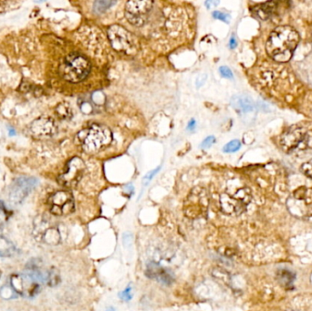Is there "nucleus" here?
<instances>
[{
	"label": "nucleus",
	"instance_id": "28",
	"mask_svg": "<svg viewBox=\"0 0 312 311\" xmlns=\"http://www.w3.org/2000/svg\"><path fill=\"white\" fill-rule=\"evenodd\" d=\"M215 143H216V138L214 137V136H209V137L205 139L203 141V143H201V148L202 149H208Z\"/></svg>",
	"mask_w": 312,
	"mask_h": 311
},
{
	"label": "nucleus",
	"instance_id": "13",
	"mask_svg": "<svg viewBox=\"0 0 312 311\" xmlns=\"http://www.w3.org/2000/svg\"><path fill=\"white\" fill-rule=\"evenodd\" d=\"M48 223L41 221L40 223L35 224L34 228V236L35 238L40 240L42 242L50 245V246H57L61 242V234L55 226L48 225Z\"/></svg>",
	"mask_w": 312,
	"mask_h": 311
},
{
	"label": "nucleus",
	"instance_id": "14",
	"mask_svg": "<svg viewBox=\"0 0 312 311\" xmlns=\"http://www.w3.org/2000/svg\"><path fill=\"white\" fill-rule=\"evenodd\" d=\"M246 206L230 193H223L220 196L221 210L226 215H239L245 210Z\"/></svg>",
	"mask_w": 312,
	"mask_h": 311
},
{
	"label": "nucleus",
	"instance_id": "9",
	"mask_svg": "<svg viewBox=\"0 0 312 311\" xmlns=\"http://www.w3.org/2000/svg\"><path fill=\"white\" fill-rule=\"evenodd\" d=\"M50 212L56 217L69 216L74 211V198L68 191H58L49 199Z\"/></svg>",
	"mask_w": 312,
	"mask_h": 311
},
{
	"label": "nucleus",
	"instance_id": "29",
	"mask_svg": "<svg viewBox=\"0 0 312 311\" xmlns=\"http://www.w3.org/2000/svg\"><path fill=\"white\" fill-rule=\"evenodd\" d=\"M160 169H161V167L155 169V170L151 171L150 173H148V174L144 176V180H143V184H144V186H147V185L150 183V181L152 180V179L154 178V176L159 172Z\"/></svg>",
	"mask_w": 312,
	"mask_h": 311
},
{
	"label": "nucleus",
	"instance_id": "23",
	"mask_svg": "<svg viewBox=\"0 0 312 311\" xmlns=\"http://www.w3.org/2000/svg\"><path fill=\"white\" fill-rule=\"evenodd\" d=\"M61 281L60 274L57 271L55 268H51L49 270V274H48V279H47V284L50 286H56Z\"/></svg>",
	"mask_w": 312,
	"mask_h": 311
},
{
	"label": "nucleus",
	"instance_id": "1",
	"mask_svg": "<svg viewBox=\"0 0 312 311\" xmlns=\"http://www.w3.org/2000/svg\"><path fill=\"white\" fill-rule=\"evenodd\" d=\"M299 40V34L294 29L287 26H281L277 28L269 36L267 51L276 62H286L291 59Z\"/></svg>",
	"mask_w": 312,
	"mask_h": 311
},
{
	"label": "nucleus",
	"instance_id": "26",
	"mask_svg": "<svg viewBox=\"0 0 312 311\" xmlns=\"http://www.w3.org/2000/svg\"><path fill=\"white\" fill-rule=\"evenodd\" d=\"M301 171L308 177L312 179V161L303 163V165L301 166Z\"/></svg>",
	"mask_w": 312,
	"mask_h": 311
},
{
	"label": "nucleus",
	"instance_id": "7",
	"mask_svg": "<svg viewBox=\"0 0 312 311\" xmlns=\"http://www.w3.org/2000/svg\"><path fill=\"white\" fill-rule=\"evenodd\" d=\"M208 194L205 189L196 187L189 193L185 203V213L188 218H198L206 214L208 208Z\"/></svg>",
	"mask_w": 312,
	"mask_h": 311
},
{
	"label": "nucleus",
	"instance_id": "25",
	"mask_svg": "<svg viewBox=\"0 0 312 311\" xmlns=\"http://www.w3.org/2000/svg\"><path fill=\"white\" fill-rule=\"evenodd\" d=\"M213 17L215 19H219V20H222L225 23H229L230 21V16L228 14H225L224 12H221V11H215L213 12Z\"/></svg>",
	"mask_w": 312,
	"mask_h": 311
},
{
	"label": "nucleus",
	"instance_id": "16",
	"mask_svg": "<svg viewBox=\"0 0 312 311\" xmlns=\"http://www.w3.org/2000/svg\"><path fill=\"white\" fill-rule=\"evenodd\" d=\"M147 270H148L147 274L150 278L156 279L162 284H171L173 281V276L171 275V273L167 270L159 267L156 263H150V265H148Z\"/></svg>",
	"mask_w": 312,
	"mask_h": 311
},
{
	"label": "nucleus",
	"instance_id": "15",
	"mask_svg": "<svg viewBox=\"0 0 312 311\" xmlns=\"http://www.w3.org/2000/svg\"><path fill=\"white\" fill-rule=\"evenodd\" d=\"M231 105L240 114H248L255 111V103L248 95H236L232 98Z\"/></svg>",
	"mask_w": 312,
	"mask_h": 311
},
{
	"label": "nucleus",
	"instance_id": "10",
	"mask_svg": "<svg viewBox=\"0 0 312 311\" xmlns=\"http://www.w3.org/2000/svg\"><path fill=\"white\" fill-rule=\"evenodd\" d=\"M85 169V164L81 158L74 157L67 163L65 172L60 175L58 182L61 186L67 188L75 187L81 180Z\"/></svg>",
	"mask_w": 312,
	"mask_h": 311
},
{
	"label": "nucleus",
	"instance_id": "35",
	"mask_svg": "<svg viewBox=\"0 0 312 311\" xmlns=\"http://www.w3.org/2000/svg\"><path fill=\"white\" fill-rule=\"evenodd\" d=\"M8 131H9V135H10V136H14V135L16 134V131H15V130L12 129V128H9Z\"/></svg>",
	"mask_w": 312,
	"mask_h": 311
},
{
	"label": "nucleus",
	"instance_id": "19",
	"mask_svg": "<svg viewBox=\"0 0 312 311\" xmlns=\"http://www.w3.org/2000/svg\"><path fill=\"white\" fill-rule=\"evenodd\" d=\"M278 280L284 286H290L293 283L295 276L293 273L287 269H281L278 272Z\"/></svg>",
	"mask_w": 312,
	"mask_h": 311
},
{
	"label": "nucleus",
	"instance_id": "17",
	"mask_svg": "<svg viewBox=\"0 0 312 311\" xmlns=\"http://www.w3.org/2000/svg\"><path fill=\"white\" fill-rule=\"evenodd\" d=\"M277 11V4L271 0L265 4L254 7V13L261 19H268L274 15Z\"/></svg>",
	"mask_w": 312,
	"mask_h": 311
},
{
	"label": "nucleus",
	"instance_id": "8",
	"mask_svg": "<svg viewBox=\"0 0 312 311\" xmlns=\"http://www.w3.org/2000/svg\"><path fill=\"white\" fill-rule=\"evenodd\" d=\"M154 6V0H127L125 16L128 21L135 26L144 25L146 16Z\"/></svg>",
	"mask_w": 312,
	"mask_h": 311
},
{
	"label": "nucleus",
	"instance_id": "3",
	"mask_svg": "<svg viewBox=\"0 0 312 311\" xmlns=\"http://www.w3.org/2000/svg\"><path fill=\"white\" fill-rule=\"evenodd\" d=\"M90 71L91 63L85 57L78 53H71L66 57L60 68L63 79L72 83L84 81Z\"/></svg>",
	"mask_w": 312,
	"mask_h": 311
},
{
	"label": "nucleus",
	"instance_id": "2",
	"mask_svg": "<svg viewBox=\"0 0 312 311\" xmlns=\"http://www.w3.org/2000/svg\"><path fill=\"white\" fill-rule=\"evenodd\" d=\"M78 138L85 152L95 153L112 143L113 132L105 125L94 124L80 131Z\"/></svg>",
	"mask_w": 312,
	"mask_h": 311
},
{
	"label": "nucleus",
	"instance_id": "11",
	"mask_svg": "<svg viewBox=\"0 0 312 311\" xmlns=\"http://www.w3.org/2000/svg\"><path fill=\"white\" fill-rule=\"evenodd\" d=\"M38 180L34 177L21 176L13 182L9 192V200L14 205H19L36 187Z\"/></svg>",
	"mask_w": 312,
	"mask_h": 311
},
{
	"label": "nucleus",
	"instance_id": "27",
	"mask_svg": "<svg viewBox=\"0 0 312 311\" xmlns=\"http://www.w3.org/2000/svg\"><path fill=\"white\" fill-rule=\"evenodd\" d=\"M219 72H220V74H221L222 77L226 78V79H230V80H232V79L234 78V75H233L231 69H229V68H227V67H225V66L220 67Z\"/></svg>",
	"mask_w": 312,
	"mask_h": 311
},
{
	"label": "nucleus",
	"instance_id": "36",
	"mask_svg": "<svg viewBox=\"0 0 312 311\" xmlns=\"http://www.w3.org/2000/svg\"><path fill=\"white\" fill-rule=\"evenodd\" d=\"M0 278H1V271H0Z\"/></svg>",
	"mask_w": 312,
	"mask_h": 311
},
{
	"label": "nucleus",
	"instance_id": "4",
	"mask_svg": "<svg viewBox=\"0 0 312 311\" xmlns=\"http://www.w3.org/2000/svg\"><path fill=\"white\" fill-rule=\"evenodd\" d=\"M312 132L304 127L290 128L281 140L282 149L288 154L299 153L312 146Z\"/></svg>",
	"mask_w": 312,
	"mask_h": 311
},
{
	"label": "nucleus",
	"instance_id": "24",
	"mask_svg": "<svg viewBox=\"0 0 312 311\" xmlns=\"http://www.w3.org/2000/svg\"><path fill=\"white\" fill-rule=\"evenodd\" d=\"M241 148V143L238 140H233L231 142L226 143L225 147L223 148V151L225 153H236L238 150Z\"/></svg>",
	"mask_w": 312,
	"mask_h": 311
},
{
	"label": "nucleus",
	"instance_id": "6",
	"mask_svg": "<svg viewBox=\"0 0 312 311\" xmlns=\"http://www.w3.org/2000/svg\"><path fill=\"white\" fill-rule=\"evenodd\" d=\"M10 285L19 295L25 298H33L41 290V285L30 272L23 274H15L10 278Z\"/></svg>",
	"mask_w": 312,
	"mask_h": 311
},
{
	"label": "nucleus",
	"instance_id": "21",
	"mask_svg": "<svg viewBox=\"0 0 312 311\" xmlns=\"http://www.w3.org/2000/svg\"><path fill=\"white\" fill-rule=\"evenodd\" d=\"M56 114L62 120H69L72 117V110L68 103L62 102L57 106Z\"/></svg>",
	"mask_w": 312,
	"mask_h": 311
},
{
	"label": "nucleus",
	"instance_id": "31",
	"mask_svg": "<svg viewBox=\"0 0 312 311\" xmlns=\"http://www.w3.org/2000/svg\"><path fill=\"white\" fill-rule=\"evenodd\" d=\"M131 288L128 287L126 288L124 292L121 293V299H125V300H129L131 299Z\"/></svg>",
	"mask_w": 312,
	"mask_h": 311
},
{
	"label": "nucleus",
	"instance_id": "22",
	"mask_svg": "<svg viewBox=\"0 0 312 311\" xmlns=\"http://www.w3.org/2000/svg\"><path fill=\"white\" fill-rule=\"evenodd\" d=\"M19 296L17 291L13 288L12 286H3L0 288V297L2 299L9 300V299H16Z\"/></svg>",
	"mask_w": 312,
	"mask_h": 311
},
{
	"label": "nucleus",
	"instance_id": "12",
	"mask_svg": "<svg viewBox=\"0 0 312 311\" xmlns=\"http://www.w3.org/2000/svg\"><path fill=\"white\" fill-rule=\"evenodd\" d=\"M58 130L55 121L50 117H39L35 120L30 127L34 137L38 139L52 137Z\"/></svg>",
	"mask_w": 312,
	"mask_h": 311
},
{
	"label": "nucleus",
	"instance_id": "18",
	"mask_svg": "<svg viewBox=\"0 0 312 311\" xmlns=\"http://www.w3.org/2000/svg\"><path fill=\"white\" fill-rule=\"evenodd\" d=\"M15 253V245L6 237H0V257H11Z\"/></svg>",
	"mask_w": 312,
	"mask_h": 311
},
{
	"label": "nucleus",
	"instance_id": "32",
	"mask_svg": "<svg viewBox=\"0 0 312 311\" xmlns=\"http://www.w3.org/2000/svg\"><path fill=\"white\" fill-rule=\"evenodd\" d=\"M218 4L219 0H206L205 5L208 9H211L212 7L218 6Z\"/></svg>",
	"mask_w": 312,
	"mask_h": 311
},
{
	"label": "nucleus",
	"instance_id": "20",
	"mask_svg": "<svg viewBox=\"0 0 312 311\" xmlns=\"http://www.w3.org/2000/svg\"><path fill=\"white\" fill-rule=\"evenodd\" d=\"M116 3V0H94V10L97 14L105 12Z\"/></svg>",
	"mask_w": 312,
	"mask_h": 311
},
{
	"label": "nucleus",
	"instance_id": "5",
	"mask_svg": "<svg viewBox=\"0 0 312 311\" xmlns=\"http://www.w3.org/2000/svg\"><path fill=\"white\" fill-rule=\"evenodd\" d=\"M108 38L114 50L125 54H132L136 50L135 38L123 26L113 25L108 29Z\"/></svg>",
	"mask_w": 312,
	"mask_h": 311
},
{
	"label": "nucleus",
	"instance_id": "30",
	"mask_svg": "<svg viewBox=\"0 0 312 311\" xmlns=\"http://www.w3.org/2000/svg\"><path fill=\"white\" fill-rule=\"evenodd\" d=\"M6 218H7V214H6V209L2 204H0V224L4 223Z\"/></svg>",
	"mask_w": 312,
	"mask_h": 311
},
{
	"label": "nucleus",
	"instance_id": "34",
	"mask_svg": "<svg viewBox=\"0 0 312 311\" xmlns=\"http://www.w3.org/2000/svg\"><path fill=\"white\" fill-rule=\"evenodd\" d=\"M194 127H195V121H194V120H191L190 123H189V124H188L187 129L189 131H191V130H194Z\"/></svg>",
	"mask_w": 312,
	"mask_h": 311
},
{
	"label": "nucleus",
	"instance_id": "33",
	"mask_svg": "<svg viewBox=\"0 0 312 311\" xmlns=\"http://www.w3.org/2000/svg\"><path fill=\"white\" fill-rule=\"evenodd\" d=\"M237 46V39L235 38V37H232L231 38H230V41H229V47H230V49H235Z\"/></svg>",
	"mask_w": 312,
	"mask_h": 311
}]
</instances>
